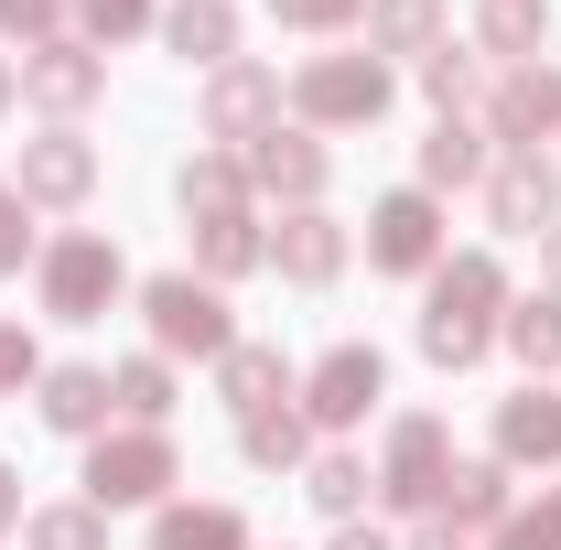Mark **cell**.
Here are the masks:
<instances>
[{
    "label": "cell",
    "mask_w": 561,
    "mask_h": 550,
    "mask_svg": "<svg viewBox=\"0 0 561 550\" xmlns=\"http://www.w3.org/2000/svg\"><path fill=\"white\" fill-rule=\"evenodd\" d=\"M108 400H119V421L162 432V421H173V400H184V378H173V356H151V345H140V356H119V367H108Z\"/></svg>",
    "instance_id": "obj_28"
},
{
    "label": "cell",
    "mask_w": 561,
    "mask_h": 550,
    "mask_svg": "<svg viewBox=\"0 0 561 550\" xmlns=\"http://www.w3.org/2000/svg\"><path fill=\"white\" fill-rule=\"evenodd\" d=\"M486 454L507 475H561V378H518V389L496 400Z\"/></svg>",
    "instance_id": "obj_12"
},
{
    "label": "cell",
    "mask_w": 561,
    "mask_h": 550,
    "mask_svg": "<svg viewBox=\"0 0 561 550\" xmlns=\"http://www.w3.org/2000/svg\"><path fill=\"white\" fill-rule=\"evenodd\" d=\"M238 465H260V475H302V465H313V421L291 411V400L260 411V421H238Z\"/></svg>",
    "instance_id": "obj_30"
},
{
    "label": "cell",
    "mask_w": 561,
    "mask_h": 550,
    "mask_svg": "<svg viewBox=\"0 0 561 550\" xmlns=\"http://www.w3.org/2000/svg\"><path fill=\"white\" fill-rule=\"evenodd\" d=\"M486 227H496V238H551V227H561V162H551V151H496Z\"/></svg>",
    "instance_id": "obj_14"
},
{
    "label": "cell",
    "mask_w": 561,
    "mask_h": 550,
    "mask_svg": "<svg viewBox=\"0 0 561 550\" xmlns=\"http://www.w3.org/2000/svg\"><path fill=\"white\" fill-rule=\"evenodd\" d=\"M280 33H302V44H346L356 22H367V0H260Z\"/></svg>",
    "instance_id": "obj_35"
},
{
    "label": "cell",
    "mask_w": 561,
    "mask_h": 550,
    "mask_svg": "<svg viewBox=\"0 0 561 550\" xmlns=\"http://www.w3.org/2000/svg\"><path fill=\"white\" fill-rule=\"evenodd\" d=\"M443 485H454V421L443 411H400L389 443H378V496H389L400 518H432Z\"/></svg>",
    "instance_id": "obj_7"
},
{
    "label": "cell",
    "mask_w": 561,
    "mask_h": 550,
    "mask_svg": "<svg viewBox=\"0 0 561 550\" xmlns=\"http://www.w3.org/2000/svg\"><path fill=\"white\" fill-rule=\"evenodd\" d=\"M389 400V356L367 335H346V345H324L313 367H302V389H291V411L313 421V432H356V421Z\"/></svg>",
    "instance_id": "obj_8"
},
{
    "label": "cell",
    "mask_w": 561,
    "mask_h": 550,
    "mask_svg": "<svg viewBox=\"0 0 561 550\" xmlns=\"http://www.w3.org/2000/svg\"><path fill=\"white\" fill-rule=\"evenodd\" d=\"M411 76H421V98H432V119H476V98H486V55L476 44H443Z\"/></svg>",
    "instance_id": "obj_31"
},
{
    "label": "cell",
    "mask_w": 561,
    "mask_h": 550,
    "mask_svg": "<svg viewBox=\"0 0 561 550\" xmlns=\"http://www.w3.org/2000/svg\"><path fill=\"white\" fill-rule=\"evenodd\" d=\"M173 206H184V227H206V216H260V195H249V162L206 140V151L173 173Z\"/></svg>",
    "instance_id": "obj_22"
},
{
    "label": "cell",
    "mask_w": 561,
    "mask_h": 550,
    "mask_svg": "<svg viewBox=\"0 0 561 550\" xmlns=\"http://www.w3.org/2000/svg\"><path fill=\"white\" fill-rule=\"evenodd\" d=\"M443 260H454L443 195H421V184H389V195L367 206V271H378V280H432Z\"/></svg>",
    "instance_id": "obj_6"
},
{
    "label": "cell",
    "mask_w": 561,
    "mask_h": 550,
    "mask_svg": "<svg viewBox=\"0 0 561 550\" xmlns=\"http://www.w3.org/2000/svg\"><path fill=\"white\" fill-rule=\"evenodd\" d=\"M507 260L496 249H454L443 271L421 280V356L443 367V378H465V367H486L496 356V324H507Z\"/></svg>",
    "instance_id": "obj_1"
},
{
    "label": "cell",
    "mask_w": 561,
    "mask_h": 550,
    "mask_svg": "<svg viewBox=\"0 0 561 550\" xmlns=\"http://www.w3.org/2000/svg\"><path fill=\"white\" fill-rule=\"evenodd\" d=\"M130 291L140 280H130V260H119L108 227H66V238H44V260H33V302H44L55 324H108Z\"/></svg>",
    "instance_id": "obj_3"
},
{
    "label": "cell",
    "mask_w": 561,
    "mask_h": 550,
    "mask_svg": "<svg viewBox=\"0 0 561 550\" xmlns=\"http://www.w3.org/2000/svg\"><path fill=\"white\" fill-rule=\"evenodd\" d=\"M302 496L346 529V518H367V496H378V465L367 454H346V443H313V465H302Z\"/></svg>",
    "instance_id": "obj_27"
},
{
    "label": "cell",
    "mask_w": 561,
    "mask_h": 550,
    "mask_svg": "<svg viewBox=\"0 0 561 550\" xmlns=\"http://www.w3.org/2000/svg\"><path fill=\"white\" fill-rule=\"evenodd\" d=\"M400 550H476V540H465L454 518H411V540H400Z\"/></svg>",
    "instance_id": "obj_39"
},
{
    "label": "cell",
    "mask_w": 561,
    "mask_h": 550,
    "mask_svg": "<svg viewBox=\"0 0 561 550\" xmlns=\"http://www.w3.org/2000/svg\"><path fill=\"white\" fill-rule=\"evenodd\" d=\"M98 98H108V55H98V44L55 33V44H33V55H22V108H33V119L87 130V108H98Z\"/></svg>",
    "instance_id": "obj_10"
},
{
    "label": "cell",
    "mask_w": 561,
    "mask_h": 550,
    "mask_svg": "<svg viewBox=\"0 0 561 550\" xmlns=\"http://www.w3.org/2000/svg\"><path fill=\"white\" fill-rule=\"evenodd\" d=\"M496 345L518 356V378H561V291H529V302H507Z\"/></svg>",
    "instance_id": "obj_29"
},
{
    "label": "cell",
    "mask_w": 561,
    "mask_h": 550,
    "mask_svg": "<svg viewBox=\"0 0 561 550\" xmlns=\"http://www.w3.org/2000/svg\"><path fill=\"white\" fill-rule=\"evenodd\" d=\"M540 44H551V0H476V55H486L496 76L540 66Z\"/></svg>",
    "instance_id": "obj_24"
},
{
    "label": "cell",
    "mask_w": 561,
    "mask_h": 550,
    "mask_svg": "<svg viewBox=\"0 0 561 550\" xmlns=\"http://www.w3.org/2000/svg\"><path fill=\"white\" fill-rule=\"evenodd\" d=\"M507 507H518V475H507L496 454H476V465H454V485H443V507H432V518H454L465 540H486Z\"/></svg>",
    "instance_id": "obj_26"
},
{
    "label": "cell",
    "mask_w": 561,
    "mask_h": 550,
    "mask_svg": "<svg viewBox=\"0 0 561 550\" xmlns=\"http://www.w3.org/2000/svg\"><path fill=\"white\" fill-rule=\"evenodd\" d=\"M249 271H271V216H206L195 227V280H249Z\"/></svg>",
    "instance_id": "obj_25"
},
{
    "label": "cell",
    "mask_w": 561,
    "mask_h": 550,
    "mask_svg": "<svg viewBox=\"0 0 561 550\" xmlns=\"http://www.w3.org/2000/svg\"><path fill=\"white\" fill-rule=\"evenodd\" d=\"M162 55L195 76L238 66V0H162Z\"/></svg>",
    "instance_id": "obj_19"
},
{
    "label": "cell",
    "mask_w": 561,
    "mask_h": 550,
    "mask_svg": "<svg viewBox=\"0 0 561 550\" xmlns=\"http://www.w3.org/2000/svg\"><path fill=\"white\" fill-rule=\"evenodd\" d=\"M44 260V227H33V206H22V184L0 173V280H22Z\"/></svg>",
    "instance_id": "obj_36"
},
{
    "label": "cell",
    "mask_w": 561,
    "mask_h": 550,
    "mask_svg": "<svg viewBox=\"0 0 561 550\" xmlns=\"http://www.w3.org/2000/svg\"><path fill=\"white\" fill-rule=\"evenodd\" d=\"M335 550H400V540H389V529H367V518H346V529H335Z\"/></svg>",
    "instance_id": "obj_42"
},
{
    "label": "cell",
    "mask_w": 561,
    "mask_h": 550,
    "mask_svg": "<svg viewBox=\"0 0 561 550\" xmlns=\"http://www.w3.org/2000/svg\"><path fill=\"white\" fill-rule=\"evenodd\" d=\"M346 260H356V227H346L335 206H280L271 271L291 280V291H335V280H346Z\"/></svg>",
    "instance_id": "obj_13"
},
{
    "label": "cell",
    "mask_w": 561,
    "mask_h": 550,
    "mask_svg": "<svg viewBox=\"0 0 561 550\" xmlns=\"http://www.w3.org/2000/svg\"><path fill=\"white\" fill-rule=\"evenodd\" d=\"M130 302H140V335H151V356H173V367H184V356H195V367H216V356L238 345L227 291H216V280H195V271H151Z\"/></svg>",
    "instance_id": "obj_5"
},
{
    "label": "cell",
    "mask_w": 561,
    "mask_h": 550,
    "mask_svg": "<svg viewBox=\"0 0 561 550\" xmlns=\"http://www.w3.org/2000/svg\"><path fill=\"white\" fill-rule=\"evenodd\" d=\"M496 173V140H486V119H432L421 130V195H465V184H486Z\"/></svg>",
    "instance_id": "obj_20"
},
{
    "label": "cell",
    "mask_w": 561,
    "mask_h": 550,
    "mask_svg": "<svg viewBox=\"0 0 561 550\" xmlns=\"http://www.w3.org/2000/svg\"><path fill=\"white\" fill-rule=\"evenodd\" d=\"M151 550H260V540L227 496H173V507H151Z\"/></svg>",
    "instance_id": "obj_23"
},
{
    "label": "cell",
    "mask_w": 561,
    "mask_h": 550,
    "mask_svg": "<svg viewBox=\"0 0 561 550\" xmlns=\"http://www.w3.org/2000/svg\"><path fill=\"white\" fill-rule=\"evenodd\" d=\"M238 162H249V195H260V206H324V184H335V151L302 130V119L260 130Z\"/></svg>",
    "instance_id": "obj_11"
},
{
    "label": "cell",
    "mask_w": 561,
    "mask_h": 550,
    "mask_svg": "<svg viewBox=\"0 0 561 550\" xmlns=\"http://www.w3.org/2000/svg\"><path fill=\"white\" fill-rule=\"evenodd\" d=\"M291 389H302V367H291L280 345H260V335H238V345H227V356H216V400H227V411H238V421L280 411Z\"/></svg>",
    "instance_id": "obj_18"
},
{
    "label": "cell",
    "mask_w": 561,
    "mask_h": 550,
    "mask_svg": "<svg viewBox=\"0 0 561 550\" xmlns=\"http://www.w3.org/2000/svg\"><path fill=\"white\" fill-rule=\"evenodd\" d=\"M33 421H44V432H66V443H98V432L119 421V400H108V367H87V356L44 367V378H33Z\"/></svg>",
    "instance_id": "obj_17"
},
{
    "label": "cell",
    "mask_w": 561,
    "mask_h": 550,
    "mask_svg": "<svg viewBox=\"0 0 561 550\" xmlns=\"http://www.w3.org/2000/svg\"><path fill=\"white\" fill-rule=\"evenodd\" d=\"M55 33H66V0H0V44L33 55V44H55Z\"/></svg>",
    "instance_id": "obj_38"
},
{
    "label": "cell",
    "mask_w": 561,
    "mask_h": 550,
    "mask_svg": "<svg viewBox=\"0 0 561 550\" xmlns=\"http://www.w3.org/2000/svg\"><path fill=\"white\" fill-rule=\"evenodd\" d=\"M389 98H400V66H378L367 44H324V55H302L280 76V119H302L313 140L324 130H378Z\"/></svg>",
    "instance_id": "obj_2"
},
{
    "label": "cell",
    "mask_w": 561,
    "mask_h": 550,
    "mask_svg": "<svg viewBox=\"0 0 561 550\" xmlns=\"http://www.w3.org/2000/svg\"><path fill=\"white\" fill-rule=\"evenodd\" d=\"M356 33H367V55H378V66H400V55H443V44H454V11H443V0H367V22H356Z\"/></svg>",
    "instance_id": "obj_21"
},
{
    "label": "cell",
    "mask_w": 561,
    "mask_h": 550,
    "mask_svg": "<svg viewBox=\"0 0 561 550\" xmlns=\"http://www.w3.org/2000/svg\"><path fill=\"white\" fill-rule=\"evenodd\" d=\"M98 173H108L98 140H87V130H55V119L22 140V162H11V184H22V206H33V216H87V206H98Z\"/></svg>",
    "instance_id": "obj_9"
},
{
    "label": "cell",
    "mask_w": 561,
    "mask_h": 550,
    "mask_svg": "<svg viewBox=\"0 0 561 550\" xmlns=\"http://www.w3.org/2000/svg\"><path fill=\"white\" fill-rule=\"evenodd\" d=\"M0 119H22V55L0 44Z\"/></svg>",
    "instance_id": "obj_40"
},
{
    "label": "cell",
    "mask_w": 561,
    "mask_h": 550,
    "mask_svg": "<svg viewBox=\"0 0 561 550\" xmlns=\"http://www.w3.org/2000/svg\"><path fill=\"white\" fill-rule=\"evenodd\" d=\"M22 550H108V518H98L87 496H55V507L22 518Z\"/></svg>",
    "instance_id": "obj_33"
},
{
    "label": "cell",
    "mask_w": 561,
    "mask_h": 550,
    "mask_svg": "<svg viewBox=\"0 0 561 550\" xmlns=\"http://www.w3.org/2000/svg\"><path fill=\"white\" fill-rule=\"evenodd\" d=\"M66 33L98 44V55H119V44H140V33H162V0H66Z\"/></svg>",
    "instance_id": "obj_32"
},
{
    "label": "cell",
    "mask_w": 561,
    "mask_h": 550,
    "mask_svg": "<svg viewBox=\"0 0 561 550\" xmlns=\"http://www.w3.org/2000/svg\"><path fill=\"white\" fill-rule=\"evenodd\" d=\"M476 550H561V485H540V496H518L507 518H496Z\"/></svg>",
    "instance_id": "obj_34"
},
{
    "label": "cell",
    "mask_w": 561,
    "mask_h": 550,
    "mask_svg": "<svg viewBox=\"0 0 561 550\" xmlns=\"http://www.w3.org/2000/svg\"><path fill=\"white\" fill-rule=\"evenodd\" d=\"M260 130H280V66L238 55V66L206 76V140H216V151H249Z\"/></svg>",
    "instance_id": "obj_15"
},
{
    "label": "cell",
    "mask_w": 561,
    "mask_h": 550,
    "mask_svg": "<svg viewBox=\"0 0 561 550\" xmlns=\"http://www.w3.org/2000/svg\"><path fill=\"white\" fill-rule=\"evenodd\" d=\"M22 518H33V507H22V475H11V465H0V540H11V529H22Z\"/></svg>",
    "instance_id": "obj_41"
},
{
    "label": "cell",
    "mask_w": 561,
    "mask_h": 550,
    "mask_svg": "<svg viewBox=\"0 0 561 550\" xmlns=\"http://www.w3.org/2000/svg\"><path fill=\"white\" fill-rule=\"evenodd\" d=\"M87 507L98 518H119V507H173V485H184V454H173V432H140V421H108L98 443H87Z\"/></svg>",
    "instance_id": "obj_4"
},
{
    "label": "cell",
    "mask_w": 561,
    "mask_h": 550,
    "mask_svg": "<svg viewBox=\"0 0 561 550\" xmlns=\"http://www.w3.org/2000/svg\"><path fill=\"white\" fill-rule=\"evenodd\" d=\"M540 280H551V291H561V227H551V238H540Z\"/></svg>",
    "instance_id": "obj_43"
},
{
    "label": "cell",
    "mask_w": 561,
    "mask_h": 550,
    "mask_svg": "<svg viewBox=\"0 0 561 550\" xmlns=\"http://www.w3.org/2000/svg\"><path fill=\"white\" fill-rule=\"evenodd\" d=\"M486 140L496 151H540L561 140V66H507L486 87Z\"/></svg>",
    "instance_id": "obj_16"
},
{
    "label": "cell",
    "mask_w": 561,
    "mask_h": 550,
    "mask_svg": "<svg viewBox=\"0 0 561 550\" xmlns=\"http://www.w3.org/2000/svg\"><path fill=\"white\" fill-rule=\"evenodd\" d=\"M33 378H44V345H33V324H22V313H0V400H22Z\"/></svg>",
    "instance_id": "obj_37"
}]
</instances>
